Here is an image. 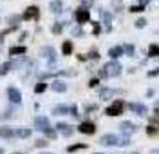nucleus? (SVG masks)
<instances>
[{
	"mask_svg": "<svg viewBox=\"0 0 159 154\" xmlns=\"http://www.w3.org/2000/svg\"><path fill=\"white\" fill-rule=\"evenodd\" d=\"M56 129H58V131H61L65 136H70V134H72V129H70L67 123H58V125H56Z\"/></svg>",
	"mask_w": 159,
	"mask_h": 154,
	"instance_id": "nucleus-20",
	"label": "nucleus"
},
{
	"mask_svg": "<svg viewBox=\"0 0 159 154\" xmlns=\"http://www.w3.org/2000/svg\"><path fill=\"white\" fill-rule=\"evenodd\" d=\"M25 53H27V47L25 45H15V47L9 49V54H13V56H22Z\"/></svg>",
	"mask_w": 159,
	"mask_h": 154,
	"instance_id": "nucleus-11",
	"label": "nucleus"
},
{
	"mask_svg": "<svg viewBox=\"0 0 159 154\" xmlns=\"http://www.w3.org/2000/svg\"><path fill=\"white\" fill-rule=\"evenodd\" d=\"M99 33V24H94V35H98Z\"/></svg>",
	"mask_w": 159,
	"mask_h": 154,
	"instance_id": "nucleus-37",
	"label": "nucleus"
},
{
	"mask_svg": "<svg viewBox=\"0 0 159 154\" xmlns=\"http://www.w3.org/2000/svg\"><path fill=\"white\" fill-rule=\"evenodd\" d=\"M45 134H47V136H49V138H56V131H52V129H47V131H45Z\"/></svg>",
	"mask_w": 159,
	"mask_h": 154,
	"instance_id": "nucleus-31",
	"label": "nucleus"
},
{
	"mask_svg": "<svg viewBox=\"0 0 159 154\" xmlns=\"http://www.w3.org/2000/svg\"><path fill=\"white\" fill-rule=\"evenodd\" d=\"M98 78H92V80H90V82H89V85H90V87H96V85H98Z\"/></svg>",
	"mask_w": 159,
	"mask_h": 154,
	"instance_id": "nucleus-35",
	"label": "nucleus"
},
{
	"mask_svg": "<svg viewBox=\"0 0 159 154\" xmlns=\"http://www.w3.org/2000/svg\"><path fill=\"white\" fill-rule=\"evenodd\" d=\"M99 143H103V145H119V147H125V145H129V138H125V140H119L118 136H114V134H105V136H101Z\"/></svg>",
	"mask_w": 159,
	"mask_h": 154,
	"instance_id": "nucleus-1",
	"label": "nucleus"
},
{
	"mask_svg": "<svg viewBox=\"0 0 159 154\" xmlns=\"http://www.w3.org/2000/svg\"><path fill=\"white\" fill-rule=\"evenodd\" d=\"M51 87H52L54 92H65L67 91V83L61 82V80H54V82L51 83Z\"/></svg>",
	"mask_w": 159,
	"mask_h": 154,
	"instance_id": "nucleus-10",
	"label": "nucleus"
},
{
	"mask_svg": "<svg viewBox=\"0 0 159 154\" xmlns=\"http://www.w3.org/2000/svg\"><path fill=\"white\" fill-rule=\"evenodd\" d=\"M101 18H103V22H105V26H107V27L112 26V15H110L109 11H101Z\"/></svg>",
	"mask_w": 159,
	"mask_h": 154,
	"instance_id": "nucleus-21",
	"label": "nucleus"
},
{
	"mask_svg": "<svg viewBox=\"0 0 159 154\" xmlns=\"http://www.w3.org/2000/svg\"><path fill=\"white\" fill-rule=\"evenodd\" d=\"M123 51L127 53V54H130V56H132V54H134V45H130V44H127V45L123 47Z\"/></svg>",
	"mask_w": 159,
	"mask_h": 154,
	"instance_id": "nucleus-28",
	"label": "nucleus"
},
{
	"mask_svg": "<svg viewBox=\"0 0 159 154\" xmlns=\"http://www.w3.org/2000/svg\"><path fill=\"white\" fill-rule=\"evenodd\" d=\"M123 107H125V103L121 102V100H116L110 107H107V111H105V113L109 114V116H119V114L123 113Z\"/></svg>",
	"mask_w": 159,
	"mask_h": 154,
	"instance_id": "nucleus-4",
	"label": "nucleus"
},
{
	"mask_svg": "<svg viewBox=\"0 0 159 154\" xmlns=\"http://www.w3.org/2000/svg\"><path fill=\"white\" fill-rule=\"evenodd\" d=\"M70 53H72V42H70V40H65V42H63V45H61V54L69 56Z\"/></svg>",
	"mask_w": 159,
	"mask_h": 154,
	"instance_id": "nucleus-17",
	"label": "nucleus"
},
{
	"mask_svg": "<svg viewBox=\"0 0 159 154\" xmlns=\"http://www.w3.org/2000/svg\"><path fill=\"white\" fill-rule=\"evenodd\" d=\"M7 98H9L11 103H20L22 102V92L16 89V87H7Z\"/></svg>",
	"mask_w": 159,
	"mask_h": 154,
	"instance_id": "nucleus-8",
	"label": "nucleus"
},
{
	"mask_svg": "<svg viewBox=\"0 0 159 154\" xmlns=\"http://www.w3.org/2000/svg\"><path fill=\"white\" fill-rule=\"evenodd\" d=\"M119 72H121V65L118 62H109V63H105L101 76H118Z\"/></svg>",
	"mask_w": 159,
	"mask_h": 154,
	"instance_id": "nucleus-2",
	"label": "nucleus"
},
{
	"mask_svg": "<svg viewBox=\"0 0 159 154\" xmlns=\"http://www.w3.org/2000/svg\"><path fill=\"white\" fill-rule=\"evenodd\" d=\"M13 69V62H4L2 65H0V76H4V74H7V72Z\"/></svg>",
	"mask_w": 159,
	"mask_h": 154,
	"instance_id": "nucleus-19",
	"label": "nucleus"
},
{
	"mask_svg": "<svg viewBox=\"0 0 159 154\" xmlns=\"http://www.w3.org/2000/svg\"><path fill=\"white\" fill-rule=\"evenodd\" d=\"M132 154H138V152H132Z\"/></svg>",
	"mask_w": 159,
	"mask_h": 154,
	"instance_id": "nucleus-44",
	"label": "nucleus"
},
{
	"mask_svg": "<svg viewBox=\"0 0 159 154\" xmlns=\"http://www.w3.org/2000/svg\"><path fill=\"white\" fill-rule=\"evenodd\" d=\"M0 154H4V149H0Z\"/></svg>",
	"mask_w": 159,
	"mask_h": 154,
	"instance_id": "nucleus-41",
	"label": "nucleus"
},
{
	"mask_svg": "<svg viewBox=\"0 0 159 154\" xmlns=\"http://www.w3.org/2000/svg\"><path fill=\"white\" fill-rule=\"evenodd\" d=\"M96 154H99V152H96Z\"/></svg>",
	"mask_w": 159,
	"mask_h": 154,
	"instance_id": "nucleus-45",
	"label": "nucleus"
},
{
	"mask_svg": "<svg viewBox=\"0 0 159 154\" xmlns=\"http://www.w3.org/2000/svg\"><path fill=\"white\" fill-rule=\"evenodd\" d=\"M70 114H72V116H78V109H76V105H70Z\"/></svg>",
	"mask_w": 159,
	"mask_h": 154,
	"instance_id": "nucleus-34",
	"label": "nucleus"
},
{
	"mask_svg": "<svg viewBox=\"0 0 159 154\" xmlns=\"http://www.w3.org/2000/svg\"><path fill=\"white\" fill-rule=\"evenodd\" d=\"M98 56H99V54H98L96 51H92V53H90V58H98Z\"/></svg>",
	"mask_w": 159,
	"mask_h": 154,
	"instance_id": "nucleus-38",
	"label": "nucleus"
},
{
	"mask_svg": "<svg viewBox=\"0 0 159 154\" xmlns=\"http://www.w3.org/2000/svg\"><path fill=\"white\" fill-rule=\"evenodd\" d=\"M49 9H51V13H56V15L61 13V2L60 0H52L49 4Z\"/></svg>",
	"mask_w": 159,
	"mask_h": 154,
	"instance_id": "nucleus-16",
	"label": "nucleus"
},
{
	"mask_svg": "<svg viewBox=\"0 0 159 154\" xmlns=\"http://www.w3.org/2000/svg\"><path fill=\"white\" fill-rule=\"evenodd\" d=\"M145 24H147V20H145V18H139V20L136 22V27H145Z\"/></svg>",
	"mask_w": 159,
	"mask_h": 154,
	"instance_id": "nucleus-32",
	"label": "nucleus"
},
{
	"mask_svg": "<svg viewBox=\"0 0 159 154\" xmlns=\"http://www.w3.org/2000/svg\"><path fill=\"white\" fill-rule=\"evenodd\" d=\"M52 113H54V114H69L70 113V107H69V105H56Z\"/></svg>",
	"mask_w": 159,
	"mask_h": 154,
	"instance_id": "nucleus-18",
	"label": "nucleus"
},
{
	"mask_svg": "<svg viewBox=\"0 0 159 154\" xmlns=\"http://www.w3.org/2000/svg\"><path fill=\"white\" fill-rule=\"evenodd\" d=\"M20 20V16H9V24H13V26H16Z\"/></svg>",
	"mask_w": 159,
	"mask_h": 154,
	"instance_id": "nucleus-33",
	"label": "nucleus"
},
{
	"mask_svg": "<svg viewBox=\"0 0 159 154\" xmlns=\"http://www.w3.org/2000/svg\"><path fill=\"white\" fill-rule=\"evenodd\" d=\"M129 107H130V111H134L136 114H145L147 113V107H145L143 103H130Z\"/></svg>",
	"mask_w": 159,
	"mask_h": 154,
	"instance_id": "nucleus-13",
	"label": "nucleus"
},
{
	"mask_svg": "<svg viewBox=\"0 0 159 154\" xmlns=\"http://www.w3.org/2000/svg\"><path fill=\"white\" fill-rule=\"evenodd\" d=\"M81 4H83L85 9H87V6H92V0H81Z\"/></svg>",
	"mask_w": 159,
	"mask_h": 154,
	"instance_id": "nucleus-36",
	"label": "nucleus"
},
{
	"mask_svg": "<svg viewBox=\"0 0 159 154\" xmlns=\"http://www.w3.org/2000/svg\"><path fill=\"white\" fill-rule=\"evenodd\" d=\"M42 154H51V152H42Z\"/></svg>",
	"mask_w": 159,
	"mask_h": 154,
	"instance_id": "nucleus-42",
	"label": "nucleus"
},
{
	"mask_svg": "<svg viewBox=\"0 0 159 154\" xmlns=\"http://www.w3.org/2000/svg\"><path fill=\"white\" fill-rule=\"evenodd\" d=\"M85 147H87L85 143H76V145H70V147L67 149V151H69V152H74V151H80V149H85Z\"/></svg>",
	"mask_w": 159,
	"mask_h": 154,
	"instance_id": "nucleus-27",
	"label": "nucleus"
},
{
	"mask_svg": "<svg viewBox=\"0 0 159 154\" xmlns=\"http://www.w3.org/2000/svg\"><path fill=\"white\" fill-rule=\"evenodd\" d=\"M13 129L11 127H0V138H4V140H11L13 138Z\"/></svg>",
	"mask_w": 159,
	"mask_h": 154,
	"instance_id": "nucleus-14",
	"label": "nucleus"
},
{
	"mask_svg": "<svg viewBox=\"0 0 159 154\" xmlns=\"http://www.w3.org/2000/svg\"><path fill=\"white\" fill-rule=\"evenodd\" d=\"M121 133H125V134L136 133V125H134V123H130V122H123V123H121Z\"/></svg>",
	"mask_w": 159,
	"mask_h": 154,
	"instance_id": "nucleus-12",
	"label": "nucleus"
},
{
	"mask_svg": "<svg viewBox=\"0 0 159 154\" xmlns=\"http://www.w3.org/2000/svg\"><path fill=\"white\" fill-rule=\"evenodd\" d=\"M16 136H20V138H29L31 129H18V131H16Z\"/></svg>",
	"mask_w": 159,
	"mask_h": 154,
	"instance_id": "nucleus-25",
	"label": "nucleus"
},
{
	"mask_svg": "<svg viewBox=\"0 0 159 154\" xmlns=\"http://www.w3.org/2000/svg\"><path fill=\"white\" fill-rule=\"evenodd\" d=\"M148 56H159V45L157 44H152L148 47Z\"/></svg>",
	"mask_w": 159,
	"mask_h": 154,
	"instance_id": "nucleus-22",
	"label": "nucleus"
},
{
	"mask_svg": "<svg viewBox=\"0 0 159 154\" xmlns=\"http://www.w3.org/2000/svg\"><path fill=\"white\" fill-rule=\"evenodd\" d=\"M40 56L49 60V67H52V65L56 63V53H54V49L49 47V45H47V47H43V49L40 51Z\"/></svg>",
	"mask_w": 159,
	"mask_h": 154,
	"instance_id": "nucleus-3",
	"label": "nucleus"
},
{
	"mask_svg": "<svg viewBox=\"0 0 159 154\" xmlns=\"http://www.w3.org/2000/svg\"><path fill=\"white\" fill-rule=\"evenodd\" d=\"M150 154H159V149H152V151H150Z\"/></svg>",
	"mask_w": 159,
	"mask_h": 154,
	"instance_id": "nucleus-39",
	"label": "nucleus"
},
{
	"mask_svg": "<svg viewBox=\"0 0 159 154\" xmlns=\"http://www.w3.org/2000/svg\"><path fill=\"white\" fill-rule=\"evenodd\" d=\"M45 89H47V83H43V82H38L36 85H34V92H36V94H40V92H43Z\"/></svg>",
	"mask_w": 159,
	"mask_h": 154,
	"instance_id": "nucleus-24",
	"label": "nucleus"
},
{
	"mask_svg": "<svg viewBox=\"0 0 159 154\" xmlns=\"http://www.w3.org/2000/svg\"><path fill=\"white\" fill-rule=\"evenodd\" d=\"M147 2H148V0H139V6H145Z\"/></svg>",
	"mask_w": 159,
	"mask_h": 154,
	"instance_id": "nucleus-40",
	"label": "nucleus"
},
{
	"mask_svg": "<svg viewBox=\"0 0 159 154\" xmlns=\"http://www.w3.org/2000/svg\"><path fill=\"white\" fill-rule=\"evenodd\" d=\"M121 54H123V47H110L109 49V56L110 58H114V60H116V58H119V56H121Z\"/></svg>",
	"mask_w": 159,
	"mask_h": 154,
	"instance_id": "nucleus-15",
	"label": "nucleus"
},
{
	"mask_svg": "<svg viewBox=\"0 0 159 154\" xmlns=\"http://www.w3.org/2000/svg\"><path fill=\"white\" fill-rule=\"evenodd\" d=\"M61 29H63V27H61V24H58V22H56V24H52V27H51L52 35H60V33H61Z\"/></svg>",
	"mask_w": 159,
	"mask_h": 154,
	"instance_id": "nucleus-26",
	"label": "nucleus"
},
{
	"mask_svg": "<svg viewBox=\"0 0 159 154\" xmlns=\"http://www.w3.org/2000/svg\"><path fill=\"white\" fill-rule=\"evenodd\" d=\"M47 143H49L47 140H38V142H36V143H34V145H36V147H38V149H40V147H47Z\"/></svg>",
	"mask_w": 159,
	"mask_h": 154,
	"instance_id": "nucleus-30",
	"label": "nucleus"
},
{
	"mask_svg": "<svg viewBox=\"0 0 159 154\" xmlns=\"http://www.w3.org/2000/svg\"><path fill=\"white\" fill-rule=\"evenodd\" d=\"M34 127H36V131L45 133V131L51 127V123H49V120H47L45 116H36V118H34Z\"/></svg>",
	"mask_w": 159,
	"mask_h": 154,
	"instance_id": "nucleus-6",
	"label": "nucleus"
},
{
	"mask_svg": "<svg viewBox=\"0 0 159 154\" xmlns=\"http://www.w3.org/2000/svg\"><path fill=\"white\" fill-rule=\"evenodd\" d=\"M143 9H145V6H132V7H130L132 13H141Z\"/></svg>",
	"mask_w": 159,
	"mask_h": 154,
	"instance_id": "nucleus-29",
	"label": "nucleus"
},
{
	"mask_svg": "<svg viewBox=\"0 0 159 154\" xmlns=\"http://www.w3.org/2000/svg\"><path fill=\"white\" fill-rule=\"evenodd\" d=\"M74 18H76L78 24H85V22H89V18H90V11L85 9V7H80V9L74 13Z\"/></svg>",
	"mask_w": 159,
	"mask_h": 154,
	"instance_id": "nucleus-7",
	"label": "nucleus"
},
{
	"mask_svg": "<svg viewBox=\"0 0 159 154\" xmlns=\"http://www.w3.org/2000/svg\"><path fill=\"white\" fill-rule=\"evenodd\" d=\"M78 131L80 133H83V134H94L96 133V125H94L92 122H83L78 127Z\"/></svg>",
	"mask_w": 159,
	"mask_h": 154,
	"instance_id": "nucleus-9",
	"label": "nucleus"
},
{
	"mask_svg": "<svg viewBox=\"0 0 159 154\" xmlns=\"http://www.w3.org/2000/svg\"><path fill=\"white\" fill-rule=\"evenodd\" d=\"M114 89H103V91H101V98H103V100H109L110 96H114Z\"/></svg>",
	"mask_w": 159,
	"mask_h": 154,
	"instance_id": "nucleus-23",
	"label": "nucleus"
},
{
	"mask_svg": "<svg viewBox=\"0 0 159 154\" xmlns=\"http://www.w3.org/2000/svg\"><path fill=\"white\" fill-rule=\"evenodd\" d=\"M38 16H40V9L36 7V6H29L27 9L24 11V15H22L24 20H36Z\"/></svg>",
	"mask_w": 159,
	"mask_h": 154,
	"instance_id": "nucleus-5",
	"label": "nucleus"
},
{
	"mask_svg": "<svg viewBox=\"0 0 159 154\" xmlns=\"http://www.w3.org/2000/svg\"><path fill=\"white\" fill-rule=\"evenodd\" d=\"M15 154H22V152H15Z\"/></svg>",
	"mask_w": 159,
	"mask_h": 154,
	"instance_id": "nucleus-43",
	"label": "nucleus"
}]
</instances>
